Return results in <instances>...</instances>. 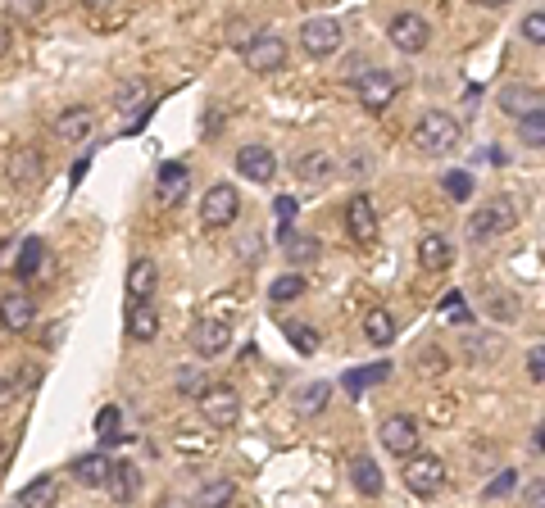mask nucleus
<instances>
[{
    "label": "nucleus",
    "mask_w": 545,
    "mask_h": 508,
    "mask_svg": "<svg viewBox=\"0 0 545 508\" xmlns=\"http://www.w3.org/2000/svg\"><path fill=\"white\" fill-rule=\"evenodd\" d=\"M414 146L423 150V155H432V159L450 155V150L459 146V118L446 114V109H427V114L418 118V127H414Z\"/></svg>",
    "instance_id": "1"
},
{
    "label": "nucleus",
    "mask_w": 545,
    "mask_h": 508,
    "mask_svg": "<svg viewBox=\"0 0 545 508\" xmlns=\"http://www.w3.org/2000/svg\"><path fill=\"white\" fill-rule=\"evenodd\" d=\"M405 486H409V495H418V499H432V495H441L446 490V463L436 459V454H423V450H414L405 459Z\"/></svg>",
    "instance_id": "2"
},
{
    "label": "nucleus",
    "mask_w": 545,
    "mask_h": 508,
    "mask_svg": "<svg viewBox=\"0 0 545 508\" xmlns=\"http://www.w3.org/2000/svg\"><path fill=\"white\" fill-rule=\"evenodd\" d=\"M241 55H246V69L259 73V78H273L278 69H287V41L278 32H255L241 46Z\"/></svg>",
    "instance_id": "3"
},
{
    "label": "nucleus",
    "mask_w": 545,
    "mask_h": 508,
    "mask_svg": "<svg viewBox=\"0 0 545 508\" xmlns=\"http://www.w3.org/2000/svg\"><path fill=\"white\" fill-rule=\"evenodd\" d=\"M518 227V205L509 196H491L482 209L473 214V241H491V236H505V232H514Z\"/></svg>",
    "instance_id": "4"
},
{
    "label": "nucleus",
    "mask_w": 545,
    "mask_h": 508,
    "mask_svg": "<svg viewBox=\"0 0 545 508\" xmlns=\"http://www.w3.org/2000/svg\"><path fill=\"white\" fill-rule=\"evenodd\" d=\"M355 96H359V105H364L368 114H387L391 100L400 96V78L396 73H387V69H368L364 78H355Z\"/></svg>",
    "instance_id": "5"
},
{
    "label": "nucleus",
    "mask_w": 545,
    "mask_h": 508,
    "mask_svg": "<svg viewBox=\"0 0 545 508\" xmlns=\"http://www.w3.org/2000/svg\"><path fill=\"white\" fill-rule=\"evenodd\" d=\"M237 214H241V196H237V186H228V182H214L200 196V223L205 227H232L237 223Z\"/></svg>",
    "instance_id": "6"
},
{
    "label": "nucleus",
    "mask_w": 545,
    "mask_h": 508,
    "mask_svg": "<svg viewBox=\"0 0 545 508\" xmlns=\"http://www.w3.org/2000/svg\"><path fill=\"white\" fill-rule=\"evenodd\" d=\"M341 41H346V32H341L337 19H305V23H300V50H305L309 59L337 55Z\"/></svg>",
    "instance_id": "7"
},
{
    "label": "nucleus",
    "mask_w": 545,
    "mask_h": 508,
    "mask_svg": "<svg viewBox=\"0 0 545 508\" xmlns=\"http://www.w3.org/2000/svg\"><path fill=\"white\" fill-rule=\"evenodd\" d=\"M200 413H205L209 427L232 431L241 422V395L232 391V386H209V391L200 395Z\"/></svg>",
    "instance_id": "8"
},
{
    "label": "nucleus",
    "mask_w": 545,
    "mask_h": 508,
    "mask_svg": "<svg viewBox=\"0 0 545 508\" xmlns=\"http://www.w3.org/2000/svg\"><path fill=\"white\" fill-rule=\"evenodd\" d=\"M377 440H382V450L396 454V459H409V454L418 450V422L405 418V413H391V418H382V427H377Z\"/></svg>",
    "instance_id": "9"
},
{
    "label": "nucleus",
    "mask_w": 545,
    "mask_h": 508,
    "mask_svg": "<svg viewBox=\"0 0 545 508\" xmlns=\"http://www.w3.org/2000/svg\"><path fill=\"white\" fill-rule=\"evenodd\" d=\"M387 37H391V46H396L400 55H423L427 41H432V28H427L423 14H409L405 10V14H396V19H391Z\"/></svg>",
    "instance_id": "10"
},
{
    "label": "nucleus",
    "mask_w": 545,
    "mask_h": 508,
    "mask_svg": "<svg viewBox=\"0 0 545 508\" xmlns=\"http://www.w3.org/2000/svg\"><path fill=\"white\" fill-rule=\"evenodd\" d=\"M346 232H350V241H359V245H373V241H377V209H373V196L355 191V196L346 200Z\"/></svg>",
    "instance_id": "11"
},
{
    "label": "nucleus",
    "mask_w": 545,
    "mask_h": 508,
    "mask_svg": "<svg viewBox=\"0 0 545 508\" xmlns=\"http://www.w3.org/2000/svg\"><path fill=\"white\" fill-rule=\"evenodd\" d=\"M32 323H37V304H32L28 291H10V295H0V327L14 336L32 332Z\"/></svg>",
    "instance_id": "12"
},
{
    "label": "nucleus",
    "mask_w": 545,
    "mask_h": 508,
    "mask_svg": "<svg viewBox=\"0 0 545 508\" xmlns=\"http://www.w3.org/2000/svg\"><path fill=\"white\" fill-rule=\"evenodd\" d=\"M228 345H232V327L218 323V318H200V323L191 327V350H196L200 359H218Z\"/></svg>",
    "instance_id": "13"
},
{
    "label": "nucleus",
    "mask_w": 545,
    "mask_h": 508,
    "mask_svg": "<svg viewBox=\"0 0 545 508\" xmlns=\"http://www.w3.org/2000/svg\"><path fill=\"white\" fill-rule=\"evenodd\" d=\"M41 155L32 146H19L10 150V159H5V177H10V186H19V191H32V186H41Z\"/></svg>",
    "instance_id": "14"
},
{
    "label": "nucleus",
    "mask_w": 545,
    "mask_h": 508,
    "mask_svg": "<svg viewBox=\"0 0 545 508\" xmlns=\"http://www.w3.org/2000/svg\"><path fill=\"white\" fill-rule=\"evenodd\" d=\"M237 173L250 182H273L278 177V155L268 146H241L237 150Z\"/></svg>",
    "instance_id": "15"
},
{
    "label": "nucleus",
    "mask_w": 545,
    "mask_h": 508,
    "mask_svg": "<svg viewBox=\"0 0 545 508\" xmlns=\"http://www.w3.org/2000/svg\"><path fill=\"white\" fill-rule=\"evenodd\" d=\"M109 472H114V463H109L100 450H96V454H82V459L69 463V477L78 481V486H91V490L109 486Z\"/></svg>",
    "instance_id": "16"
},
{
    "label": "nucleus",
    "mask_w": 545,
    "mask_h": 508,
    "mask_svg": "<svg viewBox=\"0 0 545 508\" xmlns=\"http://www.w3.org/2000/svg\"><path fill=\"white\" fill-rule=\"evenodd\" d=\"M418 264H423L427 273H446V268L455 264V245H450L446 236H436V232L418 236Z\"/></svg>",
    "instance_id": "17"
},
{
    "label": "nucleus",
    "mask_w": 545,
    "mask_h": 508,
    "mask_svg": "<svg viewBox=\"0 0 545 508\" xmlns=\"http://www.w3.org/2000/svg\"><path fill=\"white\" fill-rule=\"evenodd\" d=\"M91 127H96L91 105H69V109H60V114H55V137H64V141L91 137Z\"/></svg>",
    "instance_id": "18"
},
{
    "label": "nucleus",
    "mask_w": 545,
    "mask_h": 508,
    "mask_svg": "<svg viewBox=\"0 0 545 508\" xmlns=\"http://www.w3.org/2000/svg\"><path fill=\"white\" fill-rule=\"evenodd\" d=\"M128 336L137 345H146V341H155L159 336V313H155V304L150 300H132L128 304Z\"/></svg>",
    "instance_id": "19"
},
{
    "label": "nucleus",
    "mask_w": 545,
    "mask_h": 508,
    "mask_svg": "<svg viewBox=\"0 0 545 508\" xmlns=\"http://www.w3.org/2000/svg\"><path fill=\"white\" fill-rule=\"evenodd\" d=\"M159 286V264L155 259H132L128 264V295L132 300H150Z\"/></svg>",
    "instance_id": "20"
},
{
    "label": "nucleus",
    "mask_w": 545,
    "mask_h": 508,
    "mask_svg": "<svg viewBox=\"0 0 545 508\" xmlns=\"http://www.w3.org/2000/svg\"><path fill=\"white\" fill-rule=\"evenodd\" d=\"M109 495L119 499V504H132V499L141 495V472L132 468V463H114V472H109Z\"/></svg>",
    "instance_id": "21"
},
{
    "label": "nucleus",
    "mask_w": 545,
    "mask_h": 508,
    "mask_svg": "<svg viewBox=\"0 0 545 508\" xmlns=\"http://www.w3.org/2000/svg\"><path fill=\"white\" fill-rule=\"evenodd\" d=\"M364 341L368 345H391L396 341V313L391 309H368L364 313Z\"/></svg>",
    "instance_id": "22"
},
{
    "label": "nucleus",
    "mask_w": 545,
    "mask_h": 508,
    "mask_svg": "<svg viewBox=\"0 0 545 508\" xmlns=\"http://www.w3.org/2000/svg\"><path fill=\"white\" fill-rule=\"evenodd\" d=\"M282 254H287L291 264H314L318 254H323V241L309 232H287L282 236Z\"/></svg>",
    "instance_id": "23"
},
{
    "label": "nucleus",
    "mask_w": 545,
    "mask_h": 508,
    "mask_svg": "<svg viewBox=\"0 0 545 508\" xmlns=\"http://www.w3.org/2000/svg\"><path fill=\"white\" fill-rule=\"evenodd\" d=\"M327 395H332L327 381H309V386H300L296 391V413L300 418H318V413L327 409Z\"/></svg>",
    "instance_id": "24"
},
{
    "label": "nucleus",
    "mask_w": 545,
    "mask_h": 508,
    "mask_svg": "<svg viewBox=\"0 0 545 508\" xmlns=\"http://www.w3.org/2000/svg\"><path fill=\"white\" fill-rule=\"evenodd\" d=\"M41 259H46V241L41 236H28V241L19 245V259H14V273L28 282V277H37L41 273Z\"/></svg>",
    "instance_id": "25"
},
{
    "label": "nucleus",
    "mask_w": 545,
    "mask_h": 508,
    "mask_svg": "<svg viewBox=\"0 0 545 508\" xmlns=\"http://www.w3.org/2000/svg\"><path fill=\"white\" fill-rule=\"evenodd\" d=\"M332 155L327 150H309V155H300L296 159V177L300 182H323V177H332Z\"/></svg>",
    "instance_id": "26"
},
{
    "label": "nucleus",
    "mask_w": 545,
    "mask_h": 508,
    "mask_svg": "<svg viewBox=\"0 0 545 508\" xmlns=\"http://www.w3.org/2000/svg\"><path fill=\"white\" fill-rule=\"evenodd\" d=\"M159 200H164V205H178L182 200V191H187V168L182 164H169V168H159Z\"/></svg>",
    "instance_id": "27"
},
{
    "label": "nucleus",
    "mask_w": 545,
    "mask_h": 508,
    "mask_svg": "<svg viewBox=\"0 0 545 508\" xmlns=\"http://www.w3.org/2000/svg\"><path fill=\"white\" fill-rule=\"evenodd\" d=\"M19 504H28V508H37V504H60V481H55V477L28 481V486L19 490Z\"/></svg>",
    "instance_id": "28"
},
{
    "label": "nucleus",
    "mask_w": 545,
    "mask_h": 508,
    "mask_svg": "<svg viewBox=\"0 0 545 508\" xmlns=\"http://www.w3.org/2000/svg\"><path fill=\"white\" fill-rule=\"evenodd\" d=\"M536 105H545V100H541V91H532V87H509L505 96H500V109H505V114H518V118L532 114Z\"/></svg>",
    "instance_id": "29"
},
{
    "label": "nucleus",
    "mask_w": 545,
    "mask_h": 508,
    "mask_svg": "<svg viewBox=\"0 0 545 508\" xmlns=\"http://www.w3.org/2000/svg\"><path fill=\"white\" fill-rule=\"evenodd\" d=\"M350 477H355V490L359 495H382V472H377L373 459H355V468H350Z\"/></svg>",
    "instance_id": "30"
},
{
    "label": "nucleus",
    "mask_w": 545,
    "mask_h": 508,
    "mask_svg": "<svg viewBox=\"0 0 545 508\" xmlns=\"http://www.w3.org/2000/svg\"><path fill=\"white\" fill-rule=\"evenodd\" d=\"M518 137H523V146H545V105H536L532 114L518 118Z\"/></svg>",
    "instance_id": "31"
},
{
    "label": "nucleus",
    "mask_w": 545,
    "mask_h": 508,
    "mask_svg": "<svg viewBox=\"0 0 545 508\" xmlns=\"http://www.w3.org/2000/svg\"><path fill=\"white\" fill-rule=\"evenodd\" d=\"M119 422H123V413H119V404H105V409L96 413V436H100V445H119Z\"/></svg>",
    "instance_id": "32"
},
{
    "label": "nucleus",
    "mask_w": 545,
    "mask_h": 508,
    "mask_svg": "<svg viewBox=\"0 0 545 508\" xmlns=\"http://www.w3.org/2000/svg\"><path fill=\"white\" fill-rule=\"evenodd\" d=\"M305 295V277L300 273H287V277H278V282L268 286V300L273 304H291V300H300Z\"/></svg>",
    "instance_id": "33"
},
{
    "label": "nucleus",
    "mask_w": 545,
    "mask_h": 508,
    "mask_svg": "<svg viewBox=\"0 0 545 508\" xmlns=\"http://www.w3.org/2000/svg\"><path fill=\"white\" fill-rule=\"evenodd\" d=\"M232 499H237V481H228V477H218V481H209L205 490H200L196 495V504H232Z\"/></svg>",
    "instance_id": "34"
},
{
    "label": "nucleus",
    "mask_w": 545,
    "mask_h": 508,
    "mask_svg": "<svg viewBox=\"0 0 545 508\" xmlns=\"http://www.w3.org/2000/svg\"><path fill=\"white\" fill-rule=\"evenodd\" d=\"M141 100H146V82H141V78H128L119 91H114V105H119L123 114H132V109H137Z\"/></svg>",
    "instance_id": "35"
},
{
    "label": "nucleus",
    "mask_w": 545,
    "mask_h": 508,
    "mask_svg": "<svg viewBox=\"0 0 545 508\" xmlns=\"http://www.w3.org/2000/svg\"><path fill=\"white\" fill-rule=\"evenodd\" d=\"M441 186H446V196L455 200V205H464V200L473 196V173H464V168H459V173H446Z\"/></svg>",
    "instance_id": "36"
},
{
    "label": "nucleus",
    "mask_w": 545,
    "mask_h": 508,
    "mask_svg": "<svg viewBox=\"0 0 545 508\" xmlns=\"http://www.w3.org/2000/svg\"><path fill=\"white\" fill-rule=\"evenodd\" d=\"M282 332H287V341L296 345L300 354H314V350H318V332H314V327H309V323H287V327H282Z\"/></svg>",
    "instance_id": "37"
},
{
    "label": "nucleus",
    "mask_w": 545,
    "mask_h": 508,
    "mask_svg": "<svg viewBox=\"0 0 545 508\" xmlns=\"http://www.w3.org/2000/svg\"><path fill=\"white\" fill-rule=\"evenodd\" d=\"M178 391H182V395H196V400H200V395L209 391L205 368H182V372H178Z\"/></svg>",
    "instance_id": "38"
},
{
    "label": "nucleus",
    "mask_w": 545,
    "mask_h": 508,
    "mask_svg": "<svg viewBox=\"0 0 545 508\" xmlns=\"http://www.w3.org/2000/svg\"><path fill=\"white\" fill-rule=\"evenodd\" d=\"M514 490H518V472H514V468H505L496 481H491V486L482 490V499H505V495H514Z\"/></svg>",
    "instance_id": "39"
},
{
    "label": "nucleus",
    "mask_w": 545,
    "mask_h": 508,
    "mask_svg": "<svg viewBox=\"0 0 545 508\" xmlns=\"http://www.w3.org/2000/svg\"><path fill=\"white\" fill-rule=\"evenodd\" d=\"M387 372H391V363H373V368H364V372H355V377H346V386H350V391H364L368 381H387Z\"/></svg>",
    "instance_id": "40"
},
{
    "label": "nucleus",
    "mask_w": 545,
    "mask_h": 508,
    "mask_svg": "<svg viewBox=\"0 0 545 508\" xmlns=\"http://www.w3.org/2000/svg\"><path fill=\"white\" fill-rule=\"evenodd\" d=\"M523 37L532 41V46H545V10L527 14V19H523Z\"/></svg>",
    "instance_id": "41"
},
{
    "label": "nucleus",
    "mask_w": 545,
    "mask_h": 508,
    "mask_svg": "<svg viewBox=\"0 0 545 508\" xmlns=\"http://www.w3.org/2000/svg\"><path fill=\"white\" fill-rule=\"evenodd\" d=\"M19 377H0V409H10V404H19Z\"/></svg>",
    "instance_id": "42"
},
{
    "label": "nucleus",
    "mask_w": 545,
    "mask_h": 508,
    "mask_svg": "<svg viewBox=\"0 0 545 508\" xmlns=\"http://www.w3.org/2000/svg\"><path fill=\"white\" fill-rule=\"evenodd\" d=\"M527 372H532V381H545V345H536V350L527 354Z\"/></svg>",
    "instance_id": "43"
},
{
    "label": "nucleus",
    "mask_w": 545,
    "mask_h": 508,
    "mask_svg": "<svg viewBox=\"0 0 545 508\" xmlns=\"http://www.w3.org/2000/svg\"><path fill=\"white\" fill-rule=\"evenodd\" d=\"M5 50H10V28L0 23V59H5Z\"/></svg>",
    "instance_id": "44"
},
{
    "label": "nucleus",
    "mask_w": 545,
    "mask_h": 508,
    "mask_svg": "<svg viewBox=\"0 0 545 508\" xmlns=\"http://www.w3.org/2000/svg\"><path fill=\"white\" fill-rule=\"evenodd\" d=\"M82 5H87V10H96V14H100V10H109V5H114V0H82Z\"/></svg>",
    "instance_id": "45"
},
{
    "label": "nucleus",
    "mask_w": 545,
    "mask_h": 508,
    "mask_svg": "<svg viewBox=\"0 0 545 508\" xmlns=\"http://www.w3.org/2000/svg\"><path fill=\"white\" fill-rule=\"evenodd\" d=\"M527 499H532V504H545V486H532L527 490Z\"/></svg>",
    "instance_id": "46"
},
{
    "label": "nucleus",
    "mask_w": 545,
    "mask_h": 508,
    "mask_svg": "<svg viewBox=\"0 0 545 508\" xmlns=\"http://www.w3.org/2000/svg\"><path fill=\"white\" fill-rule=\"evenodd\" d=\"M5 463H10V440L0 436V468H5Z\"/></svg>",
    "instance_id": "47"
},
{
    "label": "nucleus",
    "mask_w": 545,
    "mask_h": 508,
    "mask_svg": "<svg viewBox=\"0 0 545 508\" xmlns=\"http://www.w3.org/2000/svg\"><path fill=\"white\" fill-rule=\"evenodd\" d=\"M473 5H482V10H500V5H509V0H473Z\"/></svg>",
    "instance_id": "48"
},
{
    "label": "nucleus",
    "mask_w": 545,
    "mask_h": 508,
    "mask_svg": "<svg viewBox=\"0 0 545 508\" xmlns=\"http://www.w3.org/2000/svg\"><path fill=\"white\" fill-rule=\"evenodd\" d=\"M0 332H5V327H0Z\"/></svg>",
    "instance_id": "49"
}]
</instances>
